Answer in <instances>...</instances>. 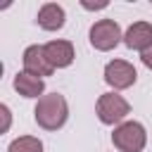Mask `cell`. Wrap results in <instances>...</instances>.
<instances>
[{"instance_id": "obj_8", "label": "cell", "mask_w": 152, "mask_h": 152, "mask_svg": "<svg viewBox=\"0 0 152 152\" xmlns=\"http://www.w3.org/2000/svg\"><path fill=\"white\" fill-rule=\"evenodd\" d=\"M45 55H48V59H50V64L55 69H66L74 62V57H76L74 45L69 40H59V38L45 43Z\"/></svg>"}, {"instance_id": "obj_6", "label": "cell", "mask_w": 152, "mask_h": 152, "mask_svg": "<svg viewBox=\"0 0 152 152\" xmlns=\"http://www.w3.org/2000/svg\"><path fill=\"white\" fill-rule=\"evenodd\" d=\"M21 62H24V71L26 74H33L38 78L43 76H50L55 71V66L50 64L48 55H45V45H28L21 55Z\"/></svg>"}, {"instance_id": "obj_10", "label": "cell", "mask_w": 152, "mask_h": 152, "mask_svg": "<svg viewBox=\"0 0 152 152\" xmlns=\"http://www.w3.org/2000/svg\"><path fill=\"white\" fill-rule=\"evenodd\" d=\"M14 90L21 95V97H43L45 93V83L43 78L33 76V74H26V71H19L14 76Z\"/></svg>"}, {"instance_id": "obj_3", "label": "cell", "mask_w": 152, "mask_h": 152, "mask_svg": "<svg viewBox=\"0 0 152 152\" xmlns=\"http://www.w3.org/2000/svg\"><path fill=\"white\" fill-rule=\"evenodd\" d=\"M95 114L104 126H119L131 114V104L116 93H102L95 102Z\"/></svg>"}, {"instance_id": "obj_12", "label": "cell", "mask_w": 152, "mask_h": 152, "mask_svg": "<svg viewBox=\"0 0 152 152\" xmlns=\"http://www.w3.org/2000/svg\"><path fill=\"white\" fill-rule=\"evenodd\" d=\"M0 114H2V126H0V133H7V131H10V124H12L10 107H7V104H0Z\"/></svg>"}, {"instance_id": "obj_13", "label": "cell", "mask_w": 152, "mask_h": 152, "mask_svg": "<svg viewBox=\"0 0 152 152\" xmlns=\"http://www.w3.org/2000/svg\"><path fill=\"white\" fill-rule=\"evenodd\" d=\"M140 59H142V64H145L147 69H152V45H150L147 50H142V52H140Z\"/></svg>"}, {"instance_id": "obj_9", "label": "cell", "mask_w": 152, "mask_h": 152, "mask_svg": "<svg viewBox=\"0 0 152 152\" xmlns=\"http://www.w3.org/2000/svg\"><path fill=\"white\" fill-rule=\"evenodd\" d=\"M36 21H38V26L45 28V31H59V28L64 26V21H66L64 7L57 5V2H45V5H40Z\"/></svg>"}, {"instance_id": "obj_7", "label": "cell", "mask_w": 152, "mask_h": 152, "mask_svg": "<svg viewBox=\"0 0 152 152\" xmlns=\"http://www.w3.org/2000/svg\"><path fill=\"white\" fill-rule=\"evenodd\" d=\"M124 45L128 50H138V52L147 50L152 45V24L150 21H135V24H131L126 28V33H124Z\"/></svg>"}, {"instance_id": "obj_1", "label": "cell", "mask_w": 152, "mask_h": 152, "mask_svg": "<svg viewBox=\"0 0 152 152\" xmlns=\"http://www.w3.org/2000/svg\"><path fill=\"white\" fill-rule=\"evenodd\" d=\"M33 119L40 128L45 131H57L66 124L69 119V104H66V97L59 95V93H48L38 100L36 109H33Z\"/></svg>"}, {"instance_id": "obj_14", "label": "cell", "mask_w": 152, "mask_h": 152, "mask_svg": "<svg viewBox=\"0 0 152 152\" xmlns=\"http://www.w3.org/2000/svg\"><path fill=\"white\" fill-rule=\"evenodd\" d=\"M81 7H86V10H104L107 2H104V0H102V2H88V0H81Z\"/></svg>"}, {"instance_id": "obj_11", "label": "cell", "mask_w": 152, "mask_h": 152, "mask_svg": "<svg viewBox=\"0 0 152 152\" xmlns=\"http://www.w3.org/2000/svg\"><path fill=\"white\" fill-rule=\"evenodd\" d=\"M7 152H43V142L36 135H19L10 142Z\"/></svg>"}, {"instance_id": "obj_5", "label": "cell", "mask_w": 152, "mask_h": 152, "mask_svg": "<svg viewBox=\"0 0 152 152\" xmlns=\"http://www.w3.org/2000/svg\"><path fill=\"white\" fill-rule=\"evenodd\" d=\"M135 78H138V71H135V66H133L131 62H126V59H112V62H107V66H104V83L112 86L114 90H126V88H131V86L135 83Z\"/></svg>"}, {"instance_id": "obj_4", "label": "cell", "mask_w": 152, "mask_h": 152, "mask_svg": "<svg viewBox=\"0 0 152 152\" xmlns=\"http://www.w3.org/2000/svg\"><path fill=\"white\" fill-rule=\"evenodd\" d=\"M90 45L100 52H109L114 50L121 40H124V33H121V26L114 21V19H100L90 26Z\"/></svg>"}, {"instance_id": "obj_2", "label": "cell", "mask_w": 152, "mask_h": 152, "mask_svg": "<svg viewBox=\"0 0 152 152\" xmlns=\"http://www.w3.org/2000/svg\"><path fill=\"white\" fill-rule=\"evenodd\" d=\"M112 142L119 152H142L147 145V133L140 121H124L114 128Z\"/></svg>"}]
</instances>
